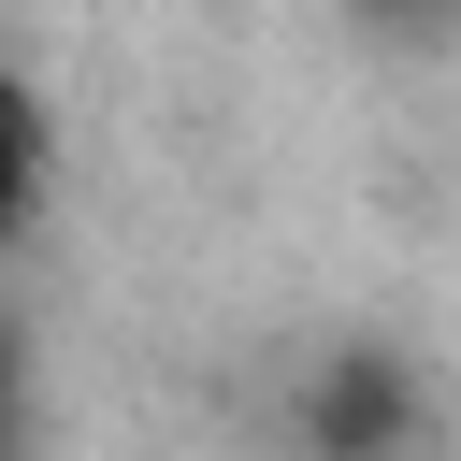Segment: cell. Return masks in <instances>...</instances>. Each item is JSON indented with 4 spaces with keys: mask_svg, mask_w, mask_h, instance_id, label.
<instances>
[{
    "mask_svg": "<svg viewBox=\"0 0 461 461\" xmlns=\"http://www.w3.org/2000/svg\"><path fill=\"white\" fill-rule=\"evenodd\" d=\"M43 173H58V144H43V101H29L14 72H0V245H14L29 216H43Z\"/></svg>",
    "mask_w": 461,
    "mask_h": 461,
    "instance_id": "cell-1",
    "label": "cell"
}]
</instances>
